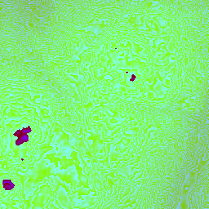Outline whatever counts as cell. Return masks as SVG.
I'll use <instances>...</instances> for the list:
<instances>
[{
  "label": "cell",
  "mask_w": 209,
  "mask_h": 209,
  "mask_svg": "<svg viewBox=\"0 0 209 209\" xmlns=\"http://www.w3.org/2000/svg\"><path fill=\"white\" fill-rule=\"evenodd\" d=\"M32 132V129L30 126L26 127V128H24L23 129L21 130H17V132H15L13 133V136H17V139L16 141V145L17 146H20L25 142H29V136H28V133H30Z\"/></svg>",
  "instance_id": "1"
},
{
  "label": "cell",
  "mask_w": 209,
  "mask_h": 209,
  "mask_svg": "<svg viewBox=\"0 0 209 209\" xmlns=\"http://www.w3.org/2000/svg\"><path fill=\"white\" fill-rule=\"evenodd\" d=\"M3 186L4 190H11L14 188V184L11 180H3Z\"/></svg>",
  "instance_id": "2"
},
{
  "label": "cell",
  "mask_w": 209,
  "mask_h": 209,
  "mask_svg": "<svg viewBox=\"0 0 209 209\" xmlns=\"http://www.w3.org/2000/svg\"><path fill=\"white\" fill-rule=\"evenodd\" d=\"M135 79H136V75H135V74H132V79H131V81H132H132H134V80H135Z\"/></svg>",
  "instance_id": "3"
}]
</instances>
